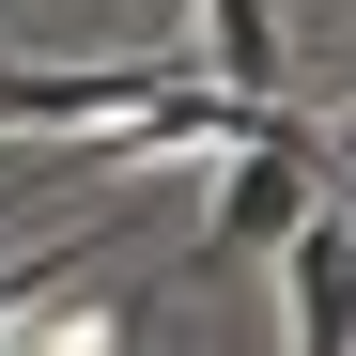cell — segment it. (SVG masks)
Masks as SVG:
<instances>
[{
	"label": "cell",
	"mask_w": 356,
	"mask_h": 356,
	"mask_svg": "<svg viewBox=\"0 0 356 356\" xmlns=\"http://www.w3.org/2000/svg\"><path fill=\"white\" fill-rule=\"evenodd\" d=\"M279 325L310 341V356H356V232H341L325 202L279 232Z\"/></svg>",
	"instance_id": "1"
},
{
	"label": "cell",
	"mask_w": 356,
	"mask_h": 356,
	"mask_svg": "<svg viewBox=\"0 0 356 356\" xmlns=\"http://www.w3.org/2000/svg\"><path fill=\"white\" fill-rule=\"evenodd\" d=\"M294 217H310V124L232 140V170H217V248H279Z\"/></svg>",
	"instance_id": "2"
},
{
	"label": "cell",
	"mask_w": 356,
	"mask_h": 356,
	"mask_svg": "<svg viewBox=\"0 0 356 356\" xmlns=\"http://www.w3.org/2000/svg\"><path fill=\"white\" fill-rule=\"evenodd\" d=\"M186 63H0V124H108V108L170 93Z\"/></svg>",
	"instance_id": "3"
},
{
	"label": "cell",
	"mask_w": 356,
	"mask_h": 356,
	"mask_svg": "<svg viewBox=\"0 0 356 356\" xmlns=\"http://www.w3.org/2000/svg\"><path fill=\"white\" fill-rule=\"evenodd\" d=\"M202 63L232 93H279V0H202Z\"/></svg>",
	"instance_id": "4"
}]
</instances>
